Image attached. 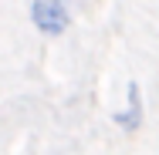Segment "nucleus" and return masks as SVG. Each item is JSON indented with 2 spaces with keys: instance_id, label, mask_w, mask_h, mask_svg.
<instances>
[{
  "instance_id": "nucleus-2",
  "label": "nucleus",
  "mask_w": 159,
  "mask_h": 155,
  "mask_svg": "<svg viewBox=\"0 0 159 155\" xmlns=\"http://www.w3.org/2000/svg\"><path fill=\"white\" fill-rule=\"evenodd\" d=\"M129 108L125 111H115L112 115V122L119 125V128H125V131H135L139 125H142V98H139V84L135 81H129Z\"/></svg>"
},
{
  "instance_id": "nucleus-1",
  "label": "nucleus",
  "mask_w": 159,
  "mask_h": 155,
  "mask_svg": "<svg viewBox=\"0 0 159 155\" xmlns=\"http://www.w3.org/2000/svg\"><path fill=\"white\" fill-rule=\"evenodd\" d=\"M31 24L44 37H61L71 27V14L64 0H34L31 3Z\"/></svg>"
}]
</instances>
